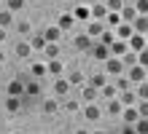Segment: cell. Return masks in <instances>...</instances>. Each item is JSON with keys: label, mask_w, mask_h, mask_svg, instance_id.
<instances>
[{"label": "cell", "mask_w": 148, "mask_h": 134, "mask_svg": "<svg viewBox=\"0 0 148 134\" xmlns=\"http://www.w3.org/2000/svg\"><path fill=\"white\" fill-rule=\"evenodd\" d=\"M137 97H140V99H148V80H140V86H137Z\"/></svg>", "instance_id": "cell-38"}, {"label": "cell", "mask_w": 148, "mask_h": 134, "mask_svg": "<svg viewBox=\"0 0 148 134\" xmlns=\"http://www.w3.org/2000/svg\"><path fill=\"white\" fill-rule=\"evenodd\" d=\"M108 3V11H121L124 8V0H105Z\"/></svg>", "instance_id": "cell-40"}, {"label": "cell", "mask_w": 148, "mask_h": 134, "mask_svg": "<svg viewBox=\"0 0 148 134\" xmlns=\"http://www.w3.org/2000/svg\"><path fill=\"white\" fill-rule=\"evenodd\" d=\"M92 43H94V40H92L89 35L84 32V35H75V40H73V46H75L78 51H84V48H92Z\"/></svg>", "instance_id": "cell-11"}, {"label": "cell", "mask_w": 148, "mask_h": 134, "mask_svg": "<svg viewBox=\"0 0 148 134\" xmlns=\"http://www.w3.org/2000/svg\"><path fill=\"white\" fill-rule=\"evenodd\" d=\"M43 38H46L49 43H57L59 38H62V30H59L57 24H54V27H46V30H43Z\"/></svg>", "instance_id": "cell-10"}, {"label": "cell", "mask_w": 148, "mask_h": 134, "mask_svg": "<svg viewBox=\"0 0 148 134\" xmlns=\"http://www.w3.org/2000/svg\"><path fill=\"white\" fill-rule=\"evenodd\" d=\"M73 24H75V16H73V14H62V16L57 19V27H59L62 32H67V30H70Z\"/></svg>", "instance_id": "cell-9"}, {"label": "cell", "mask_w": 148, "mask_h": 134, "mask_svg": "<svg viewBox=\"0 0 148 134\" xmlns=\"http://www.w3.org/2000/svg\"><path fill=\"white\" fill-rule=\"evenodd\" d=\"M30 54H32L30 40H19V43H16V56H19V59H27Z\"/></svg>", "instance_id": "cell-12"}, {"label": "cell", "mask_w": 148, "mask_h": 134, "mask_svg": "<svg viewBox=\"0 0 148 134\" xmlns=\"http://www.w3.org/2000/svg\"><path fill=\"white\" fill-rule=\"evenodd\" d=\"M135 8H137V14H148V0H137Z\"/></svg>", "instance_id": "cell-42"}, {"label": "cell", "mask_w": 148, "mask_h": 134, "mask_svg": "<svg viewBox=\"0 0 148 134\" xmlns=\"http://www.w3.org/2000/svg\"><path fill=\"white\" fill-rule=\"evenodd\" d=\"M121 115H124V121H127V123H135L137 118H140V113H137V107H135V105H124Z\"/></svg>", "instance_id": "cell-8"}, {"label": "cell", "mask_w": 148, "mask_h": 134, "mask_svg": "<svg viewBox=\"0 0 148 134\" xmlns=\"http://www.w3.org/2000/svg\"><path fill=\"white\" fill-rule=\"evenodd\" d=\"M16 30H19V35H24V38H27V35L32 32V27H30V22H19V24H16Z\"/></svg>", "instance_id": "cell-36"}, {"label": "cell", "mask_w": 148, "mask_h": 134, "mask_svg": "<svg viewBox=\"0 0 148 134\" xmlns=\"http://www.w3.org/2000/svg\"><path fill=\"white\" fill-rule=\"evenodd\" d=\"M89 83H92L94 88H102V86L108 83V75H105V73H97V75H92V78H89Z\"/></svg>", "instance_id": "cell-25"}, {"label": "cell", "mask_w": 148, "mask_h": 134, "mask_svg": "<svg viewBox=\"0 0 148 134\" xmlns=\"http://www.w3.org/2000/svg\"><path fill=\"white\" fill-rule=\"evenodd\" d=\"M92 54H94V59H97V62H105V59L110 56V48L105 46V43H100V40H97V46L92 48Z\"/></svg>", "instance_id": "cell-5"}, {"label": "cell", "mask_w": 148, "mask_h": 134, "mask_svg": "<svg viewBox=\"0 0 148 134\" xmlns=\"http://www.w3.org/2000/svg\"><path fill=\"white\" fill-rule=\"evenodd\" d=\"M3 62H5V54H3V51H0V65H3Z\"/></svg>", "instance_id": "cell-47"}, {"label": "cell", "mask_w": 148, "mask_h": 134, "mask_svg": "<svg viewBox=\"0 0 148 134\" xmlns=\"http://www.w3.org/2000/svg\"><path fill=\"white\" fill-rule=\"evenodd\" d=\"M67 80H70V83H84V73L81 70H73V73L67 75Z\"/></svg>", "instance_id": "cell-37"}, {"label": "cell", "mask_w": 148, "mask_h": 134, "mask_svg": "<svg viewBox=\"0 0 148 134\" xmlns=\"http://www.w3.org/2000/svg\"><path fill=\"white\" fill-rule=\"evenodd\" d=\"M100 91H102V97H105V99H113V97L119 94V88H116V86H110V83H105Z\"/></svg>", "instance_id": "cell-33"}, {"label": "cell", "mask_w": 148, "mask_h": 134, "mask_svg": "<svg viewBox=\"0 0 148 134\" xmlns=\"http://www.w3.org/2000/svg\"><path fill=\"white\" fill-rule=\"evenodd\" d=\"M46 38H43V32L40 35H32V38H30V46H32V51H43V48H46Z\"/></svg>", "instance_id": "cell-18"}, {"label": "cell", "mask_w": 148, "mask_h": 134, "mask_svg": "<svg viewBox=\"0 0 148 134\" xmlns=\"http://www.w3.org/2000/svg\"><path fill=\"white\" fill-rule=\"evenodd\" d=\"M8 3V8H11V11H19V8L24 5V0H5Z\"/></svg>", "instance_id": "cell-43"}, {"label": "cell", "mask_w": 148, "mask_h": 134, "mask_svg": "<svg viewBox=\"0 0 148 134\" xmlns=\"http://www.w3.org/2000/svg\"><path fill=\"white\" fill-rule=\"evenodd\" d=\"M145 43H148V38H145L143 32H132V35L127 38V46L132 48V51H143V48H145Z\"/></svg>", "instance_id": "cell-2"}, {"label": "cell", "mask_w": 148, "mask_h": 134, "mask_svg": "<svg viewBox=\"0 0 148 134\" xmlns=\"http://www.w3.org/2000/svg\"><path fill=\"white\" fill-rule=\"evenodd\" d=\"M116 88H119V91H124V88H129V80H127V78H119V80H116Z\"/></svg>", "instance_id": "cell-44"}, {"label": "cell", "mask_w": 148, "mask_h": 134, "mask_svg": "<svg viewBox=\"0 0 148 134\" xmlns=\"http://www.w3.org/2000/svg\"><path fill=\"white\" fill-rule=\"evenodd\" d=\"M67 91H70V80H67V78H59L57 83H54V94L57 97H65Z\"/></svg>", "instance_id": "cell-14"}, {"label": "cell", "mask_w": 148, "mask_h": 134, "mask_svg": "<svg viewBox=\"0 0 148 134\" xmlns=\"http://www.w3.org/2000/svg\"><path fill=\"white\" fill-rule=\"evenodd\" d=\"M145 80H148V67H145Z\"/></svg>", "instance_id": "cell-48"}, {"label": "cell", "mask_w": 148, "mask_h": 134, "mask_svg": "<svg viewBox=\"0 0 148 134\" xmlns=\"http://www.w3.org/2000/svg\"><path fill=\"white\" fill-rule=\"evenodd\" d=\"M8 94L22 97V94H24V83H22V80H11V83H8Z\"/></svg>", "instance_id": "cell-24"}, {"label": "cell", "mask_w": 148, "mask_h": 134, "mask_svg": "<svg viewBox=\"0 0 148 134\" xmlns=\"http://www.w3.org/2000/svg\"><path fill=\"white\" fill-rule=\"evenodd\" d=\"M65 107H67V110H70V113H75V110H78V107H81V105H78L75 99H67V102H65Z\"/></svg>", "instance_id": "cell-45"}, {"label": "cell", "mask_w": 148, "mask_h": 134, "mask_svg": "<svg viewBox=\"0 0 148 134\" xmlns=\"http://www.w3.org/2000/svg\"><path fill=\"white\" fill-rule=\"evenodd\" d=\"M43 54H46V59H54L59 54V46L57 43H46V48H43Z\"/></svg>", "instance_id": "cell-34"}, {"label": "cell", "mask_w": 148, "mask_h": 134, "mask_svg": "<svg viewBox=\"0 0 148 134\" xmlns=\"http://www.w3.org/2000/svg\"><path fill=\"white\" fill-rule=\"evenodd\" d=\"M73 16H75V19H84V22H89V19H92V8H89V5H78L75 11H73Z\"/></svg>", "instance_id": "cell-20"}, {"label": "cell", "mask_w": 148, "mask_h": 134, "mask_svg": "<svg viewBox=\"0 0 148 134\" xmlns=\"http://www.w3.org/2000/svg\"><path fill=\"white\" fill-rule=\"evenodd\" d=\"M102 30H105L102 22H89V24H86V35H89V38H100Z\"/></svg>", "instance_id": "cell-13"}, {"label": "cell", "mask_w": 148, "mask_h": 134, "mask_svg": "<svg viewBox=\"0 0 148 134\" xmlns=\"http://www.w3.org/2000/svg\"><path fill=\"white\" fill-rule=\"evenodd\" d=\"M24 94H30V97L40 94V83H38V80H30V83H24Z\"/></svg>", "instance_id": "cell-27"}, {"label": "cell", "mask_w": 148, "mask_h": 134, "mask_svg": "<svg viewBox=\"0 0 148 134\" xmlns=\"http://www.w3.org/2000/svg\"><path fill=\"white\" fill-rule=\"evenodd\" d=\"M121 22H135V16H137V8L132 3H124V8H121Z\"/></svg>", "instance_id": "cell-6"}, {"label": "cell", "mask_w": 148, "mask_h": 134, "mask_svg": "<svg viewBox=\"0 0 148 134\" xmlns=\"http://www.w3.org/2000/svg\"><path fill=\"white\" fill-rule=\"evenodd\" d=\"M108 48H110V54H113V56H121V54H124L129 46H127V40H119V38H116V40H113Z\"/></svg>", "instance_id": "cell-15"}, {"label": "cell", "mask_w": 148, "mask_h": 134, "mask_svg": "<svg viewBox=\"0 0 148 134\" xmlns=\"http://www.w3.org/2000/svg\"><path fill=\"white\" fill-rule=\"evenodd\" d=\"M46 70H49L51 75H59V73H62V62H59L57 56H54V59H49V62H46Z\"/></svg>", "instance_id": "cell-21"}, {"label": "cell", "mask_w": 148, "mask_h": 134, "mask_svg": "<svg viewBox=\"0 0 148 134\" xmlns=\"http://www.w3.org/2000/svg\"><path fill=\"white\" fill-rule=\"evenodd\" d=\"M14 22V11L11 8H5V11H0V27H8Z\"/></svg>", "instance_id": "cell-28"}, {"label": "cell", "mask_w": 148, "mask_h": 134, "mask_svg": "<svg viewBox=\"0 0 148 134\" xmlns=\"http://www.w3.org/2000/svg\"><path fill=\"white\" fill-rule=\"evenodd\" d=\"M124 62H121V56H108L105 59V75H121L124 73Z\"/></svg>", "instance_id": "cell-1"}, {"label": "cell", "mask_w": 148, "mask_h": 134, "mask_svg": "<svg viewBox=\"0 0 148 134\" xmlns=\"http://www.w3.org/2000/svg\"><path fill=\"white\" fill-rule=\"evenodd\" d=\"M84 115H86V121H97V118H100V107L92 105V102L84 105Z\"/></svg>", "instance_id": "cell-17"}, {"label": "cell", "mask_w": 148, "mask_h": 134, "mask_svg": "<svg viewBox=\"0 0 148 134\" xmlns=\"http://www.w3.org/2000/svg\"><path fill=\"white\" fill-rule=\"evenodd\" d=\"M22 107V102H19V97H14V94H8V99H5V110L8 113H16Z\"/></svg>", "instance_id": "cell-22"}, {"label": "cell", "mask_w": 148, "mask_h": 134, "mask_svg": "<svg viewBox=\"0 0 148 134\" xmlns=\"http://www.w3.org/2000/svg\"><path fill=\"white\" fill-rule=\"evenodd\" d=\"M121 105H135V99H137V94L132 91V88H124V91H121Z\"/></svg>", "instance_id": "cell-23"}, {"label": "cell", "mask_w": 148, "mask_h": 134, "mask_svg": "<svg viewBox=\"0 0 148 134\" xmlns=\"http://www.w3.org/2000/svg\"><path fill=\"white\" fill-rule=\"evenodd\" d=\"M132 126H135V131H143V134H148V118H137V121L132 123Z\"/></svg>", "instance_id": "cell-35"}, {"label": "cell", "mask_w": 148, "mask_h": 134, "mask_svg": "<svg viewBox=\"0 0 148 134\" xmlns=\"http://www.w3.org/2000/svg\"><path fill=\"white\" fill-rule=\"evenodd\" d=\"M105 19H108V27H119V24H121V14H119V11H108Z\"/></svg>", "instance_id": "cell-32"}, {"label": "cell", "mask_w": 148, "mask_h": 134, "mask_svg": "<svg viewBox=\"0 0 148 134\" xmlns=\"http://www.w3.org/2000/svg\"><path fill=\"white\" fill-rule=\"evenodd\" d=\"M5 40V27H0V43Z\"/></svg>", "instance_id": "cell-46"}, {"label": "cell", "mask_w": 148, "mask_h": 134, "mask_svg": "<svg viewBox=\"0 0 148 134\" xmlns=\"http://www.w3.org/2000/svg\"><path fill=\"white\" fill-rule=\"evenodd\" d=\"M113 40H116V32H113V30H102V32H100V43H105V46H110Z\"/></svg>", "instance_id": "cell-30"}, {"label": "cell", "mask_w": 148, "mask_h": 134, "mask_svg": "<svg viewBox=\"0 0 148 134\" xmlns=\"http://www.w3.org/2000/svg\"><path fill=\"white\" fill-rule=\"evenodd\" d=\"M132 32H135V30H132V22H121V24L116 27V38H119V40H127Z\"/></svg>", "instance_id": "cell-7"}, {"label": "cell", "mask_w": 148, "mask_h": 134, "mask_svg": "<svg viewBox=\"0 0 148 134\" xmlns=\"http://www.w3.org/2000/svg\"><path fill=\"white\" fill-rule=\"evenodd\" d=\"M127 70H129V80H132V83L145 80V67H143V65H137V62H135V65H129Z\"/></svg>", "instance_id": "cell-3"}, {"label": "cell", "mask_w": 148, "mask_h": 134, "mask_svg": "<svg viewBox=\"0 0 148 134\" xmlns=\"http://www.w3.org/2000/svg\"><path fill=\"white\" fill-rule=\"evenodd\" d=\"M132 30H135V32H143V35L148 32V14H137V16H135Z\"/></svg>", "instance_id": "cell-4"}, {"label": "cell", "mask_w": 148, "mask_h": 134, "mask_svg": "<svg viewBox=\"0 0 148 134\" xmlns=\"http://www.w3.org/2000/svg\"><path fill=\"white\" fill-rule=\"evenodd\" d=\"M137 113H140V118H148V99H140V105H137Z\"/></svg>", "instance_id": "cell-41"}, {"label": "cell", "mask_w": 148, "mask_h": 134, "mask_svg": "<svg viewBox=\"0 0 148 134\" xmlns=\"http://www.w3.org/2000/svg\"><path fill=\"white\" fill-rule=\"evenodd\" d=\"M92 16H97V19H105V16H108V5H102V3L92 5Z\"/></svg>", "instance_id": "cell-29"}, {"label": "cell", "mask_w": 148, "mask_h": 134, "mask_svg": "<svg viewBox=\"0 0 148 134\" xmlns=\"http://www.w3.org/2000/svg\"><path fill=\"white\" fill-rule=\"evenodd\" d=\"M137 65H143V67H148V46H145L143 51H137Z\"/></svg>", "instance_id": "cell-39"}, {"label": "cell", "mask_w": 148, "mask_h": 134, "mask_svg": "<svg viewBox=\"0 0 148 134\" xmlns=\"http://www.w3.org/2000/svg\"><path fill=\"white\" fill-rule=\"evenodd\" d=\"M97 91H100V88H94L92 83H86L84 86V99L86 102H94V99H97Z\"/></svg>", "instance_id": "cell-26"}, {"label": "cell", "mask_w": 148, "mask_h": 134, "mask_svg": "<svg viewBox=\"0 0 148 134\" xmlns=\"http://www.w3.org/2000/svg\"><path fill=\"white\" fill-rule=\"evenodd\" d=\"M121 110H124V105H121V99H119V97L108 99V113H110V115H121Z\"/></svg>", "instance_id": "cell-19"}, {"label": "cell", "mask_w": 148, "mask_h": 134, "mask_svg": "<svg viewBox=\"0 0 148 134\" xmlns=\"http://www.w3.org/2000/svg\"><path fill=\"white\" fill-rule=\"evenodd\" d=\"M57 110H59V102H57V99H46V102H43V113L54 115Z\"/></svg>", "instance_id": "cell-31"}, {"label": "cell", "mask_w": 148, "mask_h": 134, "mask_svg": "<svg viewBox=\"0 0 148 134\" xmlns=\"http://www.w3.org/2000/svg\"><path fill=\"white\" fill-rule=\"evenodd\" d=\"M30 73H32V78H43V75L49 73V70H46V62H32V65H30Z\"/></svg>", "instance_id": "cell-16"}, {"label": "cell", "mask_w": 148, "mask_h": 134, "mask_svg": "<svg viewBox=\"0 0 148 134\" xmlns=\"http://www.w3.org/2000/svg\"><path fill=\"white\" fill-rule=\"evenodd\" d=\"M97 3H105V0H97Z\"/></svg>", "instance_id": "cell-49"}]
</instances>
